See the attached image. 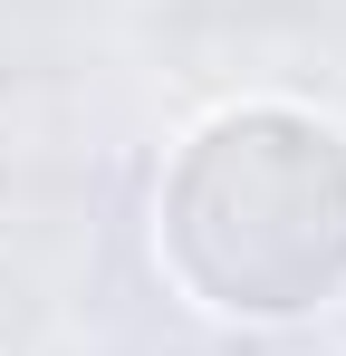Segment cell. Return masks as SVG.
Returning <instances> with one entry per match:
<instances>
[{
  "label": "cell",
  "instance_id": "obj_1",
  "mask_svg": "<svg viewBox=\"0 0 346 356\" xmlns=\"http://www.w3.org/2000/svg\"><path fill=\"white\" fill-rule=\"evenodd\" d=\"M164 270L202 308L279 327L346 298V135L308 106H222L154 202Z\"/></svg>",
  "mask_w": 346,
  "mask_h": 356
}]
</instances>
